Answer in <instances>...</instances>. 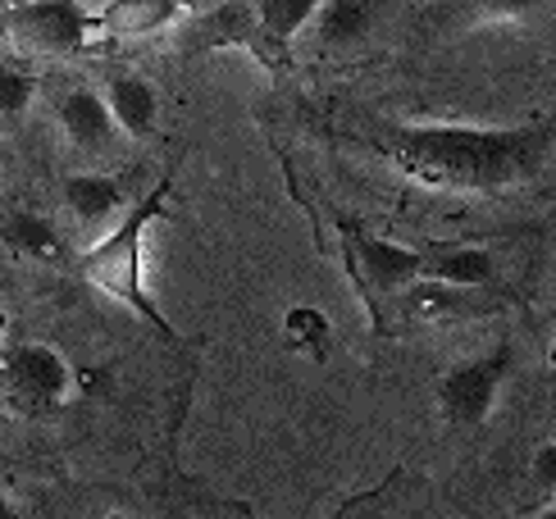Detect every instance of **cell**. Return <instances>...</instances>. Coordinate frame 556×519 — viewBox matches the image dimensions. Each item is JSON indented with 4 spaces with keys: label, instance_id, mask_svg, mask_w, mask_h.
<instances>
[{
    "label": "cell",
    "instance_id": "6da1fadb",
    "mask_svg": "<svg viewBox=\"0 0 556 519\" xmlns=\"http://www.w3.org/2000/svg\"><path fill=\"white\" fill-rule=\"evenodd\" d=\"M402 178L433 192L497 197L539 182L556 151V119L520 128H466V124H406L365 137Z\"/></svg>",
    "mask_w": 556,
    "mask_h": 519
},
{
    "label": "cell",
    "instance_id": "7a4b0ae2",
    "mask_svg": "<svg viewBox=\"0 0 556 519\" xmlns=\"http://www.w3.org/2000/svg\"><path fill=\"white\" fill-rule=\"evenodd\" d=\"M169 187H174V178L165 174V182H160L147 201H137L110 238H101L97 246L78 260V274L91 282V288H101L105 296L124 301L128 311H137L151 328H160L169 342H178V333L169 328V319L155 311V301L147 296V282H142V238H147V228L160 219V210H165Z\"/></svg>",
    "mask_w": 556,
    "mask_h": 519
},
{
    "label": "cell",
    "instance_id": "3957f363",
    "mask_svg": "<svg viewBox=\"0 0 556 519\" xmlns=\"http://www.w3.org/2000/svg\"><path fill=\"white\" fill-rule=\"evenodd\" d=\"M506 374H511V346H497L489 356L452 365L443 379H438V410H443V419L466 433L483 429L502 396Z\"/></svg>",
    "mask_w": 556,
    "mask_h": 519
},
{
    "label": "cell",
    "instance_id": "277c9868",
    "mask_svg": "<svg viewBox=\"0 0 556 519\" xmlns=\"http://www.w3.org/2000/svg\"><path fill=\"white\" fill-rule=\"evenodd\" d=\"M5 37L23 55H74L91 37V14L78 0H28L10 10Z\"/></svg>",
    "mask_w": 556,
    "mask_h": 519
},
{
    "label": "cell",
    "instance_id": "5b68a950",
    "mask_svg": "<svg viewBox=\"0 0 556 519\" xmlns=\"http://www.w3.org/2000/svg\"><path fill=\"white\" fill-rule=\"evenodd\" d=\"M0 379H5L10 401L28 415L55 410L68 396V365L55 346H41V342L10 346L5 356H0Z\"/></svg>",
    "mask_w": 556,
    "mask_h": 519
},
{
    "label": "cell",
    "instance_id": "8992f818",
    "mask_svg": "<svg viewBox=\"0 0 556 519\" xmlns=\"http://www.w3.org/2000/svg\"><path fill=\"white\" fill-rule=\"evenodd\" d=\"M178 10V0H105L91 28L105 33L110 41H151L174 28Z\"/></svg>",
    "mask_w": 556,
    "mask_h": 519
},
{
    "label": "cell",
    "instance_id": "52a82bcc",
    "mask_svg": "<svg viewBox=\"0 0 556 519\" xmlns=\"http://www.w3.org/2000/svg\"><path fill=\"white\" fill-rule=\"evenodd\" d=\"M261 33V18L251 0H228V5L215 10H201L188 33H182V51H211V46H256Z\"/></svg>",
    "mask_w": 556,
    "mask_h": 519
},
{
    "label": "cell",
    "instance_id": "ba28073f",
    "mask_svg": "<svg viewBox=\"0 0 556 519\" xmlns=\"http://www.w3.org/2000/svg\"><path fill=\"white\" fill-rule=\"evenodd\" d=\"M356 260H361L365 282L383 296H402L415 278H425V251H410L402 242L356 238Z\"/></svg>",
    "mask_w": 556,
    "mask_h": 519
},
{
    "label": "cell",
    "instance_id": "9c48e42d",
    "mask_svg": "<svg viewBox=\"0 0 556 519\" xmlns=\"http://www.w3.org/2000/svg\"><path fill=\"white\" fill-rule=\"evenodd\" d=\"M105 105H110V119L124 137H151L160 124V91L142 78V74H114L105 83Z\"/></svg>",
    "mask_w": 556,
    "mask_h": 519
},
{
    "label": "cell",
    "instance_id": "30bf717a",
    "mask_svg": "<svg viewBox=\"0 0 556 519\" xmlns=\"http://www.w3.org/2000/svg\"><path fill=\"white\" fill-rule=\"evenodd\" d=\"M60 197H64V210L83 228H101L124 210V182L110 174H68Z\"/></svg>",
    "mask_w": 556,
    "mask_h": 519
},
{
    "label": "cell",
    "instance_id": "8fae6325",
    "mask_svg": "<svg viewBox=\"0 0 556 519\" xmlns=\"http://www.w3.org/2000/svg\"><path fill=\"white\" fill-rule=\"evenodd\" d=\"M60 128L68 132V141L83 151H110L114 147V119L101 91H68L60 101Z\"/></svg>",
    "mask_w": 556,
    "mask_h": 519
},
{
    "label": "cell",
    "instance_id": "7c38bea8",
    "mask_svg": "<svg viewBox=\"0 0 556 519\" xmlns=\"http://www.w3.org/2000/svg\"><path fill=\"white\" fill-rule=\"evenodd\" d=\"M425 278L479 292L497 282V260L483 246H438V251H425Z\"/></svg>",
    "mask_w": 556,
    "mask_h": 519
},
{
    "label": "cell",
    "instance_id": "4fadbf2b",
    "mask_svg": "<svg viewBox=\"0 0 556 519\" xmlns=\"http://www.w3.org/2000/svg\"><path fill=\"white\" fill-rule=\"evenodd\" d=\"M0 246L28 260H60V228L37 210H10L0 219Z\"/></svg>",
    "mask_w": 556,
    "mask_h": 519
},
{
    "label": "cell",
    "instance_id": "5bb4252c",
    "mask_svg": "<svg viewBox=\"0 0 556 519\" xmlns=\"http://www.w3.org/2000/svg\"><path fill=\"white\" fill-rule=\"evenodd\" d=\"M369 18H375V5L369 0H319L315 10V37L324 46H352L365 37Z\"/></svg>",
    "mask_w": 556,
    "mask_h": 519
},
{
    "label": "cell",
    "instance_id": "9a60e30c",
    "mask_svg": "<svg viewBox=\"0 0 556 519\" xmlns=\"http://www.w3.org/2000/svg\"><path fill=\"white\" fill-rule=\"evenodd\" d=\"M329 342H333V319L319 305H292L283 315V346L288 351H306L315 360H329Z\"/></svg>",
    "mask_w": 556,
    "mask_h": 519
},
{
    "label": "cell",
    "instance_id": "2e32d148",
    "mask_svg": "<svg viewBox=\"0 0 556 519\" xmlns=\"http://www.w3.org/2000/svg\"><path fill=\"white\" fill-rule=\"evenodd\" d=\"M256 5V18H261V33L283 51V46L306 28V23L315 18L319 0H251Z\"/></svg>",
    "mask_w": 556,
    "mask_h": 519
},
{
    "label": "cell",
    "instance_id": "e0dca14e",
    "mask_svg": "<svg viewBox=\"0 0 556 519\" xmlns=\"http://www.w3.org/2000/svg\"><path fill=\"white\" fill-rule=\"evenodd\" d=\"M460 14L479 18V23H506V18H529V14H543L552 0H456Z\"/></svg>",
    "mask_w": 556,
    "mask_h": 519
},
{
    "label": "cell",
    "instance_id": "ac0fdd59",
    "mask_svg": "<svg viewBox=\"0 0 556 519\" xmlns=\"http://www.w3.org/2000/svg\"><path fill=\"white\" fill-rule=\"evenodd\" d=\"M37 97V78L28 68H0V119H23Z\"/></svg>",
    "mask_w": 556,
    "mask_h": 519
},
{
    "label": "cell",
    "instance_id": "d6986e66",
    "mask_svg": "<svg viewBox=\"0 0 556 519\" xmlns=\"http://www.w3.org/2000/svg\"><path fill=\"white\" fill-rule=\"evenodd\" d=\"M529 479H534V488L543 492V497H556V438L534 452V460H529Z\"/></svg>",
    "mask_w": 556,
    "mask_h": 519
},
{
    "label": "cell",
    "instance_id": "ffe728a7",
    "mask_svg": "<svg viewBox=\"0 0 556 519\" xmlns=\"http://www.w3.org/2000/svg\"><path fill=\"white\" fill-rule=\"evenodd\" d=\"M188 14H201V10H215V5H228V0H178Z\"/></svg>",
    "mask_w": 556,
    "mask_h": 519
},
{
    "label": "cell",
    "instance_id": "44dd1931",
    "mask_svg": "<svg viewBox=\"0 0 556 519\" xmlns=\"http://www.w3.org/2000/svg\"><path fill=\"white\" fill-rule=\"evenodd\" d=\"M10 515H14V506H10L5 497H0V519H10Z\"/></svg>",
    "mask_w": 556,
    "mask_h": 519
},
{
    "label": "cell",
    "instance_id": "7402d4cb",
    "mask_svg": "<svg viewBox=\"0 0 556 519\" xmlns=\"http://www.w3.org/2000/svg\"><path fill=\"white\" fill-rule=\"evenodd\" d=\"M0 333H5V315H0Z\"/></svg>",
    "mask_w": 556,
    "mask_h": 519
},
{
    "label": "cell",
    "instance_id": "603a6c76",
    "mask_svg": "<svg viewBox=\"0 0 556 519\" xmlns=\"http://www.w3.org/2000/svg\"><path fill=\"white\" fill-rule=\"evenodd\" d=\"M552 365H556V346H552Z\"/></svg>",
    "mask_w": 556,
    "mask_h": 519
}]
</instances>
